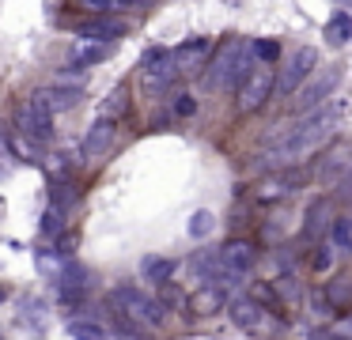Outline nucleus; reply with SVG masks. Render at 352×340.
Listing matches in <instances>:
<instances>
[{"mask_svg": "<svg viewBox=\"0 0 352 340\" xmlns=\"http://www.w3.org/2000/svg\"><path fill=\"white\" fill-rule=\"evenodd\" d=\"M228 314H231V321L243 332H250V337H269V332H273V314L254 299H235Z\"/></svg>", "mask_w": 352, "mask_h": 340, "instance_id": "obj_8", "label": "nucleus"}, {"mask_svg": "<svg viewBox=\"0 0 352 340\" xmlns=\"http://www.w3.org/2000/svg\"><path fill=\"white\" fill-rule=\"evenodd\" d=\"M80 4H84L87 12H99V15H110L114 8H122L118 0H80Z\"/></svg>", "mask_w": 352, "mask_h": 340, "instance_id": "obj_31", "label": "nucleus"}, {"mask_svg": "<svg viewBox=\"0 0 352 340\" xmlns=\"http://www.w3.org/2000/svg\"><path fill=\"white\" fill-rule=\"evenodd\" d=\"M110 302H118V306H122L129 317H137L144 329H160L163 325V302L148 299V295L140 291V287H133V284H118L114 291H110Z\"/></svg>", "mask_w": 352, "mask_h": 340, "instance_id": "obj_3", "label": "nucleus"}, {"mask_svg": "<svg viewBox=\"0 0 352 340\" xmlns=\"http://www.w3.org/2000/svg\"><path fill=\"white\" fill-rule=\"evenodd\" d=\"M220 261H223V269H231V272H239V276H246V272L258 264V249H254V242H246V238L223 242Z\"/></svg>", "mask_w": 352, "mask_h": 340, "instance_id": "obj_11", "label": "nucleus"}, {"mask_svg": "<svg viewBox=\"0 0 352 340\" xmlns=\"http://www.w3.org/2000/svg\"><path fill=\"white\" fill-rule=\"evenodd\" d=\"M76 249V234H61V242H57V253H72Z\"/></svg>", "mask_w": 352, "mask_h": 340, "instance_id": "obj_33", "label": "nucleus"}, {"mask_svg": "<svg viewBox=\"0 0 352 340\" xmlns=\"http://www.w3.org/2000/svg\"><path fill=\"white\" fill-rule=\"evenodd\" d=\"M4 299H8V287H0V302H4Z\"/></svg>", "mask_w": 352, "mask_h": 340, "instance_id": "obj_35", "label": "nucleus"}, {"mask_svg": "<svg viewBox=\"0 0 352 340\" xmlns=\"http://www.w3.org/2000/svg\"><path fill=\"white\" fill-rule=\"evenodd\" d=\"M193 110H197V98H193V95H178V102H175V113H178V117H190Z\"/></svg>", "mask_w": 352, "mask_h": 340, "instance_id": "obj_32", "label": "nucleus"}, {"mask_svg": "<svg viewBox=\"0 0 352 340\" xmlns=\"http://www.w3.org/2000/svg\"><path fill=\"white\" fill-rule=\"evenodd\" d=\"M276 91V72L273 65H254V72L239 87V113H254L269 102V95Z\"/></svg>", "mask_w": 352, "mask_h": 340, "instance_id": "obj_5", "label": "nucleus"}, {"mask_svg": "<svg viewBox=\"0 0 352 340\" xmlns=\"http://www.w3.org/2000/svg\"><path fill=\"white\" fill-rule=\"evenodd\" d=\"M341 87V65H329V68H318V72L311 76V80L303 83V91H299L296 98V110L299 113H314L322 110V106L333 98V91Z\"/></svg>", "mask_w": 352, "mask_h": 340, "instance_id": "obj_4", "label": "nucleus"}, {"mask_svg": "<svg viewBox=\"0 0 352 340\" xmlns=\"http://www.w3.org/2000/svg\"><path fill=\"white\" fill-rule=\"evenodd\" d=\"M250 299H254V302H261V306H265L269 314H284V299H280V295H276L269 284H254Z\"/></svg>", "mask_w": 352, "mask_h": 340, "instance_id": "obj_24", "label": "nucleus"}, {"mask_svg": "<svg viewBox=\"0 0 352 340\" xmlns=\"http://www.w3.org/2000/svg\"><path fill=\"white\" fill-rule=\"evenodd\" d=\"M125 110H129V91H125V87H114V91L107 95V102L99 106V117H110V121H118Z\"/></svg>", "mask_w": 352, "mask_h": 340, "instance_id": "obj_21", "label": "nucleus"}, {"mask_svg": "<svg viewBox=\"0 0 352 340\" xmlns=\"http://www.w3.org/2000/svg\"><path fill=\"white\" fill-rule=\"evenodd\" d=\"M333 219H337V216H333V201H329V196H318V201L307 208L303 234H307V238H322V234L333 227Z\"/></svg>", "mask_w": 352, "mask_h": 340, "instance_id": "obj_16", "label": "nucleus"}, {"mask_svg": "<svg viewBox=\"0 0 352 340\" xmlns=\"http://www.w3.org/2000/svg\"><path fill=\"white\" fill-rule=\"evenodd\" d=\"M326 38H329L333 45L349 42V38H352V15H349V12H337L333 19L326 23Z\"/></svg>", "mask_w": 352, "mask_h": 340, "instance_id": "obj_22", "label": "nucleus"}, {"mask_svg": "<svg viewBox=\"0 0 352 340\" xmlns=\"http://www.w3.org/2000/svg\"><path fill=\"white\" fill-rule=\"evenodd\" d=\"M303 181V174H296V170H288V174H273V178L265 181V185L258 189V201L261 204H276V201H288L292 193H296V185Z\"/></svg>", "mask_w": 352, "mask_h": 340, "instance_id": "obj_14", "label": "nucleus"}, {"mask_svg": "<svg viewBox=\"0 0 352 340\" xmlns=\"http://www.w3.org/2000/svg\"><path fill=\"white\" fill-rule=\"evenodd\" d=\"M205 53H208V38H193V42H182L178 49H170V57H175L178 72H186V68H197L205 60Z\"/></svg>", "mask_w": 352, "mask_h": 340, "instance_id": "obj_18", "label": "nucleus"}, {"mask_svg": "<svg viewBox=\"0 0 352 340\" xmlns=\"http://www.w3.org/2000/svg\"><path fill=\"white\" fill-rule=\"evenodd\" d=\"M122 34H125V23L114 19V15H99V19L76 27V38H84V42H102V38L114 42V38H122Z\"/></svg>", "mask_w": 352, "mask_h": 340, "instance_id": "obj_13", "label": "nucleus"}, {"mask_svg": "<svg viewBox=\"0 0 352 340\" xmlns=\"http://www.w3.org/2000/svg\"><path fill=\"white\" fill-rule=\"evenodd\" d=\"M114 136H118V125L110 117H95V125L87 128V136H84V155L87 159H102L110 151V144H114Z\"/></svg>", "mask_w": 352, "mask_h": 340, "instance_id": "obj_12", "label": "nucleus"}, {"mask_svg": "<svg viewBox=\"0 0 352 340\" xmlns=\"http://www.w3.org/2000/svg\"><path fill=\"white\" fill-rule=\"evenodd\" d=\"M118 4H122V8H152L155 0H118Z\"/></svg>", "mask_w": 352, "mask_h": 340, "instance_id": "obj_34", "label": "nucleus"}, {"mask_svg": "<svg viewBox=\"0 0 352 340\" xmlns=\"http://www.w3.org/2000/svg\"><path fill=\"white\" fill-rule=\"evenodd\" d=\"M223 299H228V291H220L216 284H201L197 291L190 295V310L201 317H208V314H216V310H223Z\"/></svg>", "mask_w": 352, "mask_h": 340, "instance_id": "obj_17", "label": "nucleus"}, {"mask_svg": "<svg viewBox=\"0 0 352 340\" xmlns=\"http://www.w3.org/2000/svg\"><path fill=\"white\" fill-rule=\"evenodd\" d=\"M341 113H344L341 106H322V110H314L311 117H303L296 128H288V133H284V140L276 144L273 151H265V159H261V163H265V166H276V170L303 163L307 155H314V151H318L322 144L333 136Z\"/></svg>", "mask_w": 352, "mask_h": 340, "instance_id": "obj_1", "label": "nucleus"}, {"mask_svg": "<svg viewBox=\"0 0 352 340\" xmlns=\"http://www.w3.org/2000/svg\"><path fill=\"white\" fill-rule=\"evenodd\" d=\"M333 249H337V246H314V253H311L314 272H326L329 264H333Z\"/></svg>", "mask_w": 352, "mask_h": 340, "instance_id": "obj_29", "label": "nucleus"}, {"mask_svg": "<svg viewBox=\"0 0 352 340\" xmlns=\"http://www.w3.org/2000/svg\"><path fill=\"white\" fill-rule=\"evenodd\" d=\"M19 128H23V136H31V140H50V136H54V110H50L38 95H31L19 106Z\"/></svg>", "mask_w": 352, "mask_h": 340, "instance_id": "obj_10", "label": "nucleus"}, {"mask_svg": "<svg viewBox=\"0 0 352 340\" xmlns=\"http://www.w3.org/2000/svg\"><path fill=\"white\" fill-rule=\"evenodd\" d=\"M178 80V65L167 49H152L144 57V76H140V87L148 98H160L163 91H170V83Z\"/></svg>", "mask_w": 352, "mask_h": 340, "instance_id": "obj_6", "label": "nucleus"}, {"mask_svg": "<svg viewBox=\"0 0 352 340\" xmlns=\"http://www.w3.org/2000/svg\"><path fill=\"white\" fill-rule=\"evenodd\" d=\"M254 72V45L243 42V38H231L216 49V60L208 65L205 83L212 91H231V87H243V80Z\"/></svg>", "mask_w": 352, "mask_h": 340, "instance_id": "obj_2", "label": "nucleus"}, {"mask_svg": "<svg viewBox=\"0 0 352 340\" xmlns=\"http://www.w3.org/2000/svg\"><path fill=\"white\" fill-rule=\"evenodd\" d=\"M318 185H344L352 178V144H333L314 170Z\"/></svg>", "mask_w": 352, "mask_h": 340, "instance_id": "obj_9", "label": "nucleus"}, {"mask_svg": "<svg viewBox=\"0 0 352 340\" xmlns=\"http://www.w3.org/2000/svg\"><path fill=\"white\" fill-rule=\"evenodd\" d=\"M140 272H144V280H152V284H170V272H175V261H170V257H144Z\"/></svg>", "mask_w": 352, "mask_h": 340, "instance_id": "obj_20", "label": "nucleus"}, {"mask_svg": "<svg viewBox=\"0 0 352 340\" xmlns=\"http://www.w3.org/2000/svg\"><path fill=\"white\" fill-rule=\"evenodd\" d=\"M314 72H318V49H314V45H299L288 57V65H284V76L276 80V91H280V95H296V91H303V83L311 80Z\"/></svg>", "mask_w": 352, "mask_h": 340, "instance_id": "obj_7", "label": "nucleus"}, {"mask_svg": "<svg viewBox=\"0 0 352 340\" xmlns=\"http://www.w3.org/2000/svg\"><path fill=\"white\" fill-rule=\"evenodd\" d=\"M38 231L46 234V238H57V234L65 231V212H61V208H46V216H42Z\"/></svg>", "mask_w": 352, "mask_h": 340, "instance_id": "obj_26", "label": "nucleus"}, {"mask_svg": "<svg viewBox=\"0 0 352 340\" xmlns=\"http://www.w3.org/2000/svg\"><path fill=\"white\" fill-rule=\"evenodd\" d=\"M110 45L107 42H84L80 49H72V68H87V65H102L110 57Z\"/></svg>", "mask_w": 352, "mask_h": 340, "instance_id": "obj_19", "label": "nucleus"}, {"mask_svg": "<svg viewBox=\"0 0 352 340\" xmlns=\"http://www.w3.org/2000/svg\"><path fill=\"white\" fill-rule=\"evenodd\" d=\"M69 337L72 340H114L110 329H102L95 321H69Z\"/></svg>", "mask_w": 352, "mask_h": 340, "instance_id": "obj_23", "label": "nucleus"}, {"mask_svg": "<svg viewBox=\"0 0 352 340\" xmlns=\"http://www.w3.org/2000/svg\"><path fill=\"white\" fill-rule=\"evenodd\" d=\"M254 57H258L261 65H273V60L280 57V45L269 42V38H265V42H254Z\"/></svg>", "mask_w": 352, "mask_h": 340, "instance_id": "obj_28", "label": "nucleus"}, {"mask_svg": "<svg viewBox=\"0 0 352 340\" xmlns=\"http://www.w3.org/2000/svg\"><path fill=\"white\" fill-rule=\"evenodd\" d=\"M34 95H38L42 102H46L50 110H54V113H65V110H72V106H76L80 98H84V87H80V83H76V87H69V83L61 80V83H54V87L34 91Z\"/></svg>", "mask_w": 352, "mask_h": 340, "instance_id": "obj_15", "label": "nucleus"}, {"mask_svg": "<svg viewBox=\"0 0 352 340\" xmlns=\"http://www.w3.org/2000/svg\"><path fill=\"white\" fill-rule=\"evenodd\" d=\"M72 201H76V193H69V185H54V208L69 212Z\"/></svg>", "mask_w": 352, "mask_h": 340, "instance_id": "obj_30", "label": "nucleus"}, {"mask_svg": "<svg viewBox=\"0 0 352 340\" xmlns=\"http://www.w3.org/2000/svg\"><path fill=\"white\" fill-rule=\"evenodd\" d=\"M329 238H333L337 249H352V216H337L333 227H329Z\"/></svg>", "mask_w": 352, "mask_h": 340, "instance_id": "obj_25", "label": "nucleus"}, {"mask_svg": "<svg viewBox=\"0 0 352 340\" xmlns=\"http://www.w3.org/2000/svg\"><path fill=\"white\" fill-rule=\"evenodd\" d=\"M212 227H216L212 212H197V216L190 219V234H193V238H208V234H212Z\"/></svg>", "mask_w": 352, "mask_h": 340, "instance_id": "obj_27", "label": "nucleus"}]
</instances>
